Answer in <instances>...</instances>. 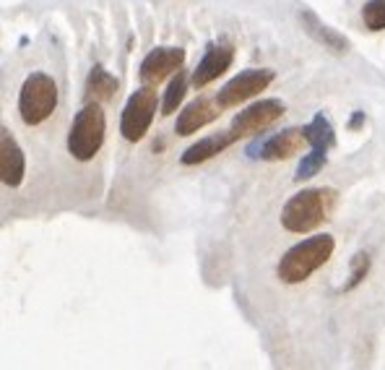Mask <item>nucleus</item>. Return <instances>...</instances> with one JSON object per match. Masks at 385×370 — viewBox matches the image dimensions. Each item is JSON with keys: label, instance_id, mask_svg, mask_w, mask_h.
I'll use <instances>...</instances> for the list:
<instances>
[{"label": "nucleus", "instance_id": "nucleus-15", "mask_svg": "<svg viewBox=\"0 0 385 370\" xmlns=\"http://www.w3.org/2000/svg\"><path fill=\"white\" fill-rule=\"evenodd\" d=\"M118 91V78L105 66H94L86 76V102H107Z\"/></svg>", "mask_w": 385, "mask_h": 370}, {"label": "nucleus", "instance_id": "nucleus-10", "mask_svg": "<svg viewBox=\"0 0 385 370\" xmlns=\"http://www.w3.org/2000/svg\"><path fill=\"white\" fill-rule=\"evenodd\" d=\"M26 173V159H24L21 146L16 143L8 128L0 131V180L8 188H19Z\"/></svg>", "mask_w": 385, "mask_h": 370}, {"label": "nucleus", "instance_id": "nucleus-21", "mask_svg": "<svg viewBox=\"0 0 385 370\" xmlns=\"http://www.w3.org/2000/svg\"><path fill=\"white\" fill-rule=\"evenodd\" d=\"M362 123H364V112H359V109H357V112L352 115V120H349V128H352V131H357V128H362Z\"/></svg>", "mask_w": 385, "mask_h": 370}, {"label": "nucleus", "instance_id": "nucleus-5", "mask_svg": "<svg viewBox=\"0 0 385 370\" xmlns=\"http://www.w3.org/2000/svg\"><path fill=\"white\" fill-rule=\"evenodd\" d=\"M156 105H159V99H156L154 84H146L130 94L123 107V118H120V133L125 141L136 143L149 133L154 115H156Z\"/></svg>", "mask_w": 385, "mask_h": 370}, {"label": "nucleus", "instance_id": "nucleus-7", "mask_svg": "<svg viewBox=\"0 0 385 370\" xmlns=\"http://www.w3.org/2000/svg\"><path fill=\"white\" fill-rule=\"evenodd\" d=\"M284 112H287V107H284L281 99H276V97L260 99V102L250 105L247 109H242L240 115H235V120H232V131H235L237 136L258 133V131H263V128H268V125H274Z\"/></svg>", "mask_w": 385, "mask_h": 370}, {"label": "nucleus", "instance_id": "nucleus-2", "mask_svg": "<svg viewBox=\"0 0 385 370\" xmlns=\"http://www.w3.org/2000/svg\"><path fill=\"white\" fill-rule=\"evenodd\" d=\"M333 201H336V193L331 188H307V191L294 193L281 209V227L294 235L312 232L328 219Z\"/></svg>", "mask_w": 385, "mask_h": 370}, {"label": "nucleus", "instance_id": "nucleus-18", "mask_svg": "<svg viewBox=\"0 0 385 370\" xmlns=\"http://www.w3.org/2000/svg\"><path fill=\"white\" fill-rule=\"evenodd\" d=\"M325 162H328L325 152H323V149H312V152L305 154V157H302V162L297 164L294 180L300 183V180H310V177H315V175H318L323 167H325Z\"/></svg>", "mask_w": 385, "mask_h": 370}, {"label": "nucleus", "instance_id": "nucleus-13", "mask_svg": "<svg viewBox=\"0 0 385 370\" xmlns=\"http://www.w3.org/2000/svg\"><path fill=\"white\" fill-rule=\"evenodd\" d=\"M305 143H307V136H305L302 128H287V131H281V133H276V136L266 139L263 152H260V159H266V162H281V159L294 157Z\"/></svg>", "mask_w": 385, "mask_h": 370}, {"label": "nucleus", "instance_id": "nucleus-20", "mask_svg": "<svg viewBox=\"0 0 385 370\" xmlns=\"http://www.w3.org/2000/svg\"><path fill=\"white\" fill-rule=\"evenodd\" d=\"M367 272H370V256H367L364 251L354 253L352 272H349V282L343 284V292H349V290H354V287H359L362 279L367 276Z\"/></svg>", "mask_w": 385, "mask_h": 370}, {"label": "nucleus", "instance_id": "nucleus-16", "mask_svg": "<svg viewBox=\"0 0 385 370\" xmlns=\"http://www.w3.org/2000/svg\"><path fill=\"white\" fill-rule=\"evenodd\" d=\"M305 136H307V143H310L312 149H323V152H328L333 143H336V133H333V125L331 120L325 118L323 112H318L315 118L302 128Z\"/></svg>", "mask_w": 385, "mask_h": 370}, {"label": "nucleus", "instance_id": "nucleus-17", "mask_svg": "<svg viewBox=\"0 0 385 370\" xmlns=\"http://www.w3.org/2000/svg\"><path fill=\"white\" fill-rule=\"evenodd\" d=\"M185 91H188V76L185 71H177V76L170 81V87L164 91V102H161V115H172L174 109L180 107V102L185 99Z\"/></svg>", "mask_w": 385, "mask_h": 370}, {"label": "nucleus", "instance_id": "nucleus-3", "mask_svg": "<svg viewBox=\"0 0 385 370\" xmlns=\"http://www.w3.org/2000/svg\"><path fill=\"white\" fill-rule=\"evenodd\" d=\"M105 133H107V118H105L102 102H86L68 131V152L78 162L94 159L105 143Z\"/></svg>", "mask_w": 385, "mask_h": 370}, {"label": "nucleus", "instance_id": "nucleus-1", "mask_svg": "<svg viewBox=\"0 0 385 370\" xmlns=\"http://www.w3.org/2000/svg\"><path fill=\"white\" fill-rule=\"evenodd\" d=\"M336 251V240L331 235H315L292 245L276 266V276L284 284H300L310 279L321 266L328 263V258Z\"/></svg>", "mask_w": 385, "mask_h": 370}, {"label": "nucleus", "instance_id": "nucleus-8", "mask_svg": "<svg viewBox=\"0 0 385 370\" xmlns=\"http://www.w3.org/2000/svg\"><path fill=\"white\" fill-rule=\"evenodd\" d=\"M185 63V50L182 47H156L151 50L143 63H141V78L143 84H159L161 78L180 71Z\"/></svg>", "mask_w": 385, "mask_h": 370}, {"label": "nucleus", "instance_id": "nucleus-19", "mask_svg": "<svg viewBox=\"0 0 385 370\" xmlns=\"http://www.w3.org/2000/svg\"><path fill=\"white\" fill-rule=\"evenodd\" d=\"M362 21L370 32H385V0H367L362 6Z\"/></svg>", "mask_w": 385, "mask_h": 370}, {"label": "nucleus", "instance_id": "nucleus-6", "mask_svg": "<svg viewBox=\"0 0 385 370\" xmlns=\"http://www.w3.org/2000/svg\"><path fill=\"white\" fill-rule=\"evenodd\" d=\"M274 71L271 68H250V71H242L237 73L232 81H226L224 87L219 89L216 94V105L224 109V107H237L242 105L247 99H253L256 94L266 91L268 84L274 81Z\"/></svg>", "mask_w": 385, "mask_h": 370}, {"label": "nucleus", "instance_id": "nucleus-14", "mask_svg": "<svg viewBox=\"0 0 385 370\" xmlns=\"http://www.w3.org/2000/svg\"><path fill=\"white\" fill-rule=\"evenodd\" d=\"M237 139H240V136H237L235 131H222V133H214V136H206V139L195 141L192 146H188V149L182 152L180 162L182 164H201V162H206V159L216 157V154H222L224 149H229Z\"/></svg>", "mask_w": 385, "mask_h": 370}, {"label": "nucleus", "instance_id": "nucleus-12", "mask_svg": "<svg viewBox=\"0 0 385 370\" xmlns=\"http://www.w3.org/2000/svg\"><path fill=\"white\" fill-rule=\"evenodd\" d=\"M219 105L214 102H208V99H192L188 107L182 109L180 115H177V125H174V133L177 136H192V133H198L201 128H206L208 123H214L219 118Z\"/></svg>", "mask_w": 385, "mask_h": 370}, {"label": "nucleus", "instance_id": "nucleus-11", "mask_svg": "<svg viewBox=\"0 0 385 370\" xmlns=\"http://www.w3.org/2000/svg\"><path fill=\"white\" fill-rule=\"evenodd\" d=\"M300 21H302V29H305V34L310 37V39H315V42L321 44L323 50H328V53L333 55H343L349 53V39L343 37L341 32H336V29H331L328 24H323L315 13L310 11V8H302L300 11Z\"/></svg>", "mask_w": 385, "mask_h": 370}, {"label": "nucleus", "instance_id": "nucleus-4", "mask_svg": "<svg viewBox=\"0 0 385 370\" xmlns=\"http://www.w3.org/2000/svg\"><path fill=\"white\" fill-rule=\"evenodd\" d=\"M57 107V84L47 73H32L24 78L19 91V115L24 125H39Z\"/></svg>", "mask_w": 385, "mask_h": 370}, {"label": "nucleus", "instance_id": "nucleus-9", "mask_svg": "<svg viewBox=\"0 0 385 370\" xmlns=\"http://www.w3.org/2000/svg\"><path fill=\"white\" fill-rule=\"evenodd\" d=\"M232 60H235V50H232L229 44H211V47L206 50L204 58H201V63L192 71L190 84L195 89L208 87V84L216 81L224 71H229Z\"/></svg>", "mask_w": 385, "mask_h": 370}]
</instances>
